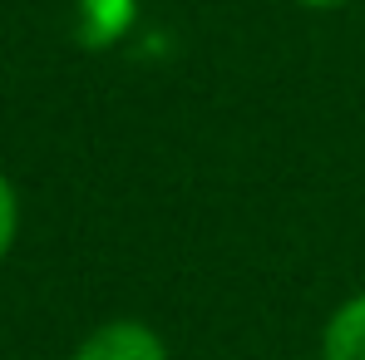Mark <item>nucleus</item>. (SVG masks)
I'll return each mask as SVG.
<instances>
[{
  "mask_svg": "<svg viewBox=\"0 0 365 360\" xmlns=\"http://www.w3.org/2000/svg\"><path fill=\"white\" fill-rule=\"evenodd\" d=\"M69 360H168V341L138 316H114L99 321Z\"/></svg>",
  "mask_w": 365,
  "mask_h": 360,
  "instance_id": "obj_1",
  "label": "nucleus"
},
{
  "mask_svg": "<svg viewBox=\"0 0 365 360\" xmlns=\"http://www.w3.org/2000/svg\"><path fill=\"white\" fill-rule=\"evenodd\" d=\"M321 360H365V292L346 297L321 326Z\"/></svg>",
  "mask_w": 365,
  "mask_h": 360,
  "instance_id": "obj_2",
  "label": "nucleus"
},
{
  "mask_svg": "<svg viewBox=\"0 0 365 360\" xmlns=\"http://www.w3.org/2000/svg\"><path fill=\"white\" fill-rule=\"evenodd\" d=\"M15 237H20V197H15V182L0 173V262L10 257Z\"/></svg>",
  "mask_w": 365,
  "mask_h": 360,
  "instance_id": "obj_3",
  "label": "nucleus"
},
{
  "mask_svg": "<svg viewBox=\"0 0 365 360\" xmlns=\"http://www.w3.org/2000/svg\"><path fill=\"white\" fill-rule=\"evenodd\" d=\"M292 5H302V10H341L351 0H292Z\"/></svg>",
  "mask_w": 365,
  "mask_h": 360,
  "instance_id": "obj_4",
  "label": "nucleus"
}]
</instances>
